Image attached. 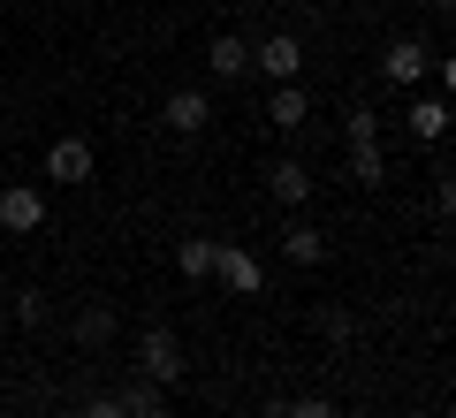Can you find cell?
Returning a JSON list of instances; mask_svg holds the SVG:
<instances>
[{
    "instance_id": "6da1fadb",
    "label": "cell",
    "mask_w": 456,
    "mask_h": 418,
    "mask_svg": "<svg viewBox=\"0 0 456 418\" xmlns=\"http://www.w3.org/2000/svg\"><path fill=\"white\" fill-rule=\"evenodd\" d=\"M137 373H145V381H183V373H191V365H183V342L175 335H167V327H145V335H137Z\"/></svg>"
},
{
    "instance_id": "7a4b0ae2",
    "label": "cell",
    "mask_w": 456,
    "mask_h": 418,
    "mask_svg": "<svg viewBox=\"0 0 456 418\" xmlns=\"http://www.w3.org/2000/svg\"><path fill=\"white\" fill-rule=\"evenodd\" d=\"M380 77L388 84H426L434 77V46H426V38H388V46H380Z\"/></svg>"
},
{
    "instance_id": "3957f363",
    "label": "cell",
    "mask_w": 456,
    "mask_h": 418,
    "mask_svg": "<svg viewBox=\"0 0 456 418\" xmlns=\"http://www.w3.org/2000/svg\"><path fill=\"white\" fill-rule=\"evenodd\" d=\"M251 69H259L266 84H297V77H305V46H297L289 31H274V38L251 46Z\"/></svg>"
},
{
    "instance_id": "277c9868",
    "label": "cell",
    "mask_w": 456,
    "mask_h": 418,
    "mask_svg": "<svg viewBox=\"0 0 456 418\" xmlns=\"http://www.w3.org/2000/svg\"><path fill=\"white\" fill-rule=\"evenodd\" d=\"M38 221H46V191L38 183H0V228L8 236H31Z\"/></svg>"
},
{
    "instance_id": "5b68a950",
    "label": "cell",
    "mask_w": 456,
    "mask_h": 418,
    "mask_svg": "<svg viewBox=\"0 0 456 418\" xmlns=\"http://www.w3.org/2000/svg\"><path fill=\"white\" fill-rule=\"evenodd\" d=\"M213 274H221V290H228V297H259V290H266V266L244 251V243H221Z\"/></svg>"
},
{
    "instance_id": "8992f818",
    "label": "cell",
    "mask_w": 456,
    "mask_h": 418,
    "mask_svg": "<svg viewBox=\"0 0 456 418\" xmlns=\"http://www.w3.org/2000/svg\"><path fill=\"white\" fill-rule=\"evenodd\" d=\"M160 122L175 129V137H198V129L213 122V99L198 92V84H183V92H167V99H160Z\"/></svg>"
},
{
    "instance_id": "52a82bcc",
    "label": "cell",
    "mask_w": 456,
    "mask_h": 418,
    "mask_svg": "<svg viewBox=\"0 0 456 418\" xmlns=\"http://www.w3.org/2000/svg\"><path fill=\"white\" fill-rule=\"evenodd\" d=\"M92 168H99V152L84 137H53L46 145V183H92Z\"/></svg>"
},
{
    "instance_id": "ba28073f",
    "label": "cell",
    "mask_w": 456,
    "mask_h": 418,
    "mask_svg": "<svg viewBox=\"0 0 456 418\" xmlns=\"http://www.w3.org/2000/svg\"><path fill=\"white\" fill-rule=\"evenodd\" d=\"M403 122H411V137H419V145H441V137H449V122H456V99H441V92H419Z\"/></svg>"
},
{
    "instance_id": "9c48e42d",
    "label": "cell",
    "mask_w": 456,
    "mask_h": 418,
    "mask_svg": "<svg viewBox=\"0 0 456 418\" xmlns=\"http://www.w3.org/2000/svg\"><path fill=\"white\" fill-rule=\"evenodd\" d=\"M206 69H213V77H221V84H236V77H251V38H236V31H221V38H213V46H206Z\"/></svg>"
},
{
    "instance_id": "30bf717a",
    "label": "cell",
    "mask_w": 456,
    "mask_h": 418,
    "mask_svg": "<svg viewBox=\"0 0 456 418\" xmlns=\"http://www.w3.org/2000/svg\"><path fill=\"white\" fill-rule=\"evenodd\" d=\"M266 191H274L281 206H305L320 183H312V168H305V160H274V168H266Z\"/></svg>"
},
{
    "instance_id": "8fae6325",
    "label": "cell",
    "mask_w": 456,
    "mask_h": 418,
    "mask_svg": "<svg viewBox=\"0 0 456 418\" xmlns=\"http://www.w3.org/2000/svg\"><path fill=\"white\" fill-rule=\"evenodd\" d=\"M114 396H122V411H130V418H175V411H167V396H160V381H145V373L122 381Z\"/></svg>"
},
{
    "instance_id": "7c38bea8",
    "label": "cell",
    "mask_w": 456,
    "mask_h": 418,
    "mask_svg": "<svg viewBox=\"0 0 456 418\" xmlns=\"http://www.w3.org/2000/svg\"><path fill=\"white\" fill-rule=\"evenodd\" d=\"M305 114H312L305 84H274V99H266V122H274V129H305Z\"/></svg>"
},
{
    "instance_id": "4fadbf2b",
    "label": "cell",
    "mask_w": 456,
    "mask_h": 418,
    "mask_svg": "<svg viewBox=\"0 0 456 418\" xmlns=\"http://www.w3.org/2000/svg\"><path fill=\"white\" fill-rule=\"evenodd\" d=\"M281 258H289V266H320L327 258V236L312 221H289V236H281Z\"/></svg>"
},
{
    "instance_id": "5bb4252c",
    "label": "cell",
    "mask_w": 456,
    "mask_h": 418,
    "mask_svg": "<svg viewBox=\"0 0 456 418\" xmlns=\"http://www.w3.org/2000/svg\"><path fill=\"white\" fill-rule=\"evenodd\" d=\"M350 183H358V191H380V183H388V152L380 145H350Z\"/></svg>"
},
{
    "instance_id": "9a60e30c",
    "label": "cell",
    "mask_w": 456,
    "mask_h": 418,
    "mask_svg": "<svg viewBox=\"0 0 456 418\" xmlns=\"http://www.w3.org/2000/svg\"><path fill=\"white\" fill-rule=\"evenodd\" d=\"M213 258H221V243H213V236L175 243V266H183V282H206V274H213Z\"/></svg>"
},
{
    "instance_id": "2e32d148",
    "label": "cell",
    "mask_w": 456,
    "mask_h": 418,
    "mask_svg": "<svg viewBox=\"0 0 456 418\" xmlns=\"http://www.w3.org/2000/svg\"><path fill=\"white\" fill-rule=\"evenodd\" d=\"M77 342H84V350L114 342V312H107V305H84V312H77Z\"/></svg>"
},
{
    "instance_id": "e0dca14e",
    "label": "cell",
    "mask_w": 456,
    "mask_h": 418,
    "mask_svg": "<svg viewBox=\"0 0 456 418\" xmlns=\"http://www.w3.org/2000/svg\"><path fill=\"white\" fill-rule=\"evenodd\" d=\"M342 137H350V145H380V114L373 107H350V114H342Z\"/></svg>"
},
{
    "instance_id": "ac0fdd59",
    "label": "cell",
    "mask_w": 456,
    "mask_h": 418,
    "mask_svg": "<svg viewBox=\"0 0 456 418\" xmlns=\"http://www.w3.org/2000/svg\"><path fill=\"white\" fill-rule=\"evenodd\" d=\"M77 418H130V411H122V396L107 388V396H84V403H77Z\"/></svg>"
},
{
    "instance_id": "d6986e66",
    "label": "cell",
    "mask_w": 456,
    "mask_h": 418,
    "mask_svg": "<svg viewBox=\"0 0 456 418\" xmlns=\"http://www.w3.org/2000/svg\"><path fill=\"white\" fill-rule=\"evenodd\" d=\"M16 320H23V327H38V320H46V297L23 290V297H16Z\"/></svg>"
},
{
    "instance_id": "ffe728a7",
    "label": "cell",
    "mask_w": 456,
    "mask_h": 418,
    "mask_svg": "<svg viewBox=\"0 0 456 418\" xmlns=\"http://www.w3.org/2000/svg\"><path fill=\"white\" fill-rule=\"evenodd\" d=\"M434 213H441V221H456V176L434 183Z\"/></svg>"
},
{
    "instance_id": "44dd1931",
    "label": "cell",
    "mask_w": 456,
    "mask_h": 418,
    "mask_svg": "<svg viewBox=\"0 0 456 418\" xmlns=\"http://www.w3.org/2000/svg\"><path fill=\"white\" fill-rule=\"evenodd\" d=\"M289 418H335V403H327V396H297Z\"/></svg>"
},
{
    "instance_id": "7402d4cb",
    "label": "cell",
    "mask_w": 456,
    "mask_h": 418,
    "mask_svg": "<svg viewBox=\"0 0 456 418\" xmlns=\"http://www.w3.org/2000/svg\"><path fill=\"white\" fill-rule=\"evenodd\" d=\"M434 69H441V99H456V53H441Z\"/></svg>"
},
{
    "instance_id": "603a6c76",
    "label": "cell",
    "mask_w": 456,
    "mask_h": 418,
    "mask_svg": "<svg viewBox=\"0 0 456 418\" xmlns=\"http://www.w3.org/2000/svg\"><path fill=\"white\" fill-rule=\"evenodd\" d=\"M228 8H251V0H228Z\"/></svg>"
},
{
    "instance_id": "cb8c5ba5",
    "label": "cell",
    "mask_w": 456,
    "mask_h": 418,
    "mask_svg": "<svg viewBox=\"0 0 456 418\" xmlns=\"http://www.w3.org/2000/svg\"><path fill=\"white\" fill-rule=\"evenodd\" d=\"M0 411H8V388H0Z\"/></svg>"
},
{
    "instance_id": "d4e9b609",
    "label": "cell",
    "mask_w": 456,
    "mask_h": 418,
    "mask_svg": "<svg viewBox=\"0 0 456 418\" xmlns=\"http://www.w3.org/2000/svg\"><path fill=\"white\" fill-rule=\"evenodd\" d=\"M0 122H8V99H0Z\"/></svg>"
},
{
    "instance_id": "484cf974",
    "label": "cell",
    "mask_w": 456,
    "mask_h": 418,
    "mask_svg": "<svg viewBox=\"0 0 456 418\" xmlns=\"http://www.w3.org/2000/svg\"><path fill=\"white\" fill-rule=\"evenodd\" d=\"M434 8H456V0H434Z\"/></svg>"
}]
</instances>
